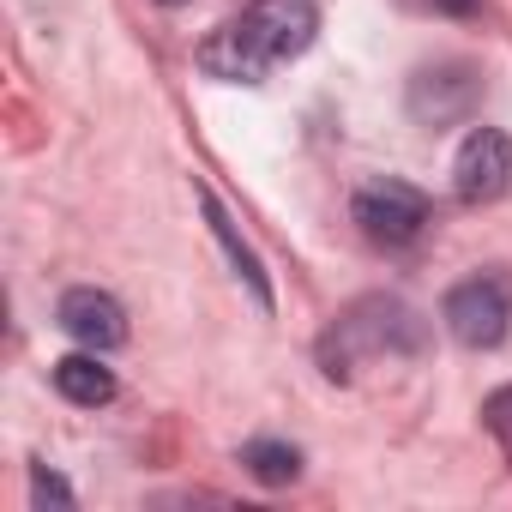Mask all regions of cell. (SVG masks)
<instances>
[{
	"label": "cell",
	"instance_id": "6da1fadb",
	"mask_svg": "<svg viewBox=\"0 0 512 512\" xmlns=\"http://www.w3.org/2000/svg\"><path fill=\"white\" fill-rule=\"evenodd\" d=\"M320 37V7L314 0H247L235 19H223L199 43V73L223 85H266L272 67L296 61Z\"/></svg>",
	"mask_w": 512,
	"mask_h": 512
},
{
	"label": "cell",
	"instance_id": "7a4b0ae2",
	"mask_svg": "<svg viewBox=\"0 0 512 512\" xmlns=\"http://www.w3.org/2000/svg\"><path fill=\"white\" fill-rule=\"evenodd\" d=\"M422 344H428L422 314H416L410 302H398V296L380 290V296H356V302L320 332L314 356H320L326 380H350L356 368L386 362V356H416Z\"/></svg>",
	"mask_w": 512,
	"mask_h": 512
},
{
	"label": "cell",
	"instance_id": "3957f363",
	"mask_svg": "<svg viewBox=\"0 0 512 512\" xmlns=\"http://www.w3.org/2000/svg\"><path fill=\"white\" fill-rule=\"evenodd\" d=\"M440 320H446L452 344H464V350H494V344H506V332H512V272H500V266L470 272L464 284L446 290Z\"/></svg>",
	"mask_w": 512,
	"mask_h": 512
},
{
	"label": "cell",
	"instance_id": "277c9868",
	"mask_svg": "<svg viewBox=\"0 0 512 512\" xmlns=\"http://www.w3.org/2000/svg\"><path fill=\"white\" fill-rule=\"evenodd\" d=\"M350 217H356V229H362L374 247H392V253H398V247L422 241V229L434 223V199H428L422 187H410V181L380 175V181H362V187H356Z\"/></svg>",
	"mask_w": 512,
	"mask_h": 512
},
{
	"label": "cell",
	"instance_id": "5b68a950",
	"mask_svg": "<svg viewBox=\"0 0 512 512\" xmlns=\"http://www.w3.org/2000/svg\"><path fill=\"white\" fill-rule=\"evenodd\" d=\"M476 103H482V67L476 61H434V67H416L410 85H404V109L428 133H446V127L470 121Z\"/></svg>",
	"mask_w": 512,
	"mask_h": 512
},
{
	"label": "cell",
	"instance_id": "8992f818",
	"mask_svg": "<svg viewBox=\"0 0 512 512\" xmlns=\"http://www.w3.org/2000/svg\"><path fill=\"white\" fill-rule=\"evenodd\" d=\"M512 187V133L506 127H470L452 157V193L458 205H494Z\"/></svg>",
	"mask_w": 512,
	"mask_h": 512
},
{
	"label": "cell",
	"instance_id": "52a82bcc",
	"mask_svg": "<svg viewBox=\"0 0 512 512\" xmlns=\"http://www.w3.org/2000/svg\"><path fill=\"white\" fill-rule=\"evenodd\" d=\"M55 320H61V332H67L73 344H85V350H97V356L127 344V308H121L109 290H97V284L67 290L61 308H55Z\"/></svg>",
	"mask_w": 512,
	"mask_h": 512
},
{
	"label": "cell",
	"instance_id": "ba28073f",
	"mask_svg": "<svg viewBox=\"0 0 512 512\" xmlns=\"http://www.w3.org/2000/svg\"><path fill=\"white\" fill-rule=\"evenodd\" d=\"M199 205H205V223H211V235H217V247L229 253V266H235V278L253 290V302H260L266 314H272V278H266V266H260V253H253L241 235H235V223H229V211L217 205V193L211 187H199Z\"/></svg>",
	"mask_w": 512,
	"mask_h": 512
},
{
	"label": "cell",
	"instance_id": "9c48e42d",
	"mask_svg": "<svg viewBox=\"0 0 512 512\" xmlns=\"http://www.w3.org/2000/svg\"><path fill=\"white\" fill-rule=\"evenodd\" d=\"M55 392L67 398V404H79V410H103V404H115V374L97 362V350L91 356H61L55 362Z\"/></svg>",
	"mask_w": 512,
	"mask_h": 512
},
{
	"label": "cell",
	"instance_id": "30bf717a",
	"mask_svg": "<svg viewBox=\"0 0 512 512\" xmlns=\"http://www.w3.org/2000/svg\"><path fill=\"white\" fill-rule=\"evenodd\" d=\"M241 470L260 488H290L302 476V446H290V440H247L241 446Z\"/></svg>",
	"mask_w": 512,
	"mask_h": 512
},
{
	"label": "cell",
	"instance_id": "8fae6325",
	"mask_svg": "<svg viewBox=\"0 0 512 512\" xmlns=\"http://www.w3.org/2000/svg\"><path fill=\"white\" fill-rule=\"evenodd\" d=\"M482 428L512 452V380H506V386H494V392L482 398Z\"/></svg>",
	"mask_w": 512,
	"mask_h": 512
},
{
	"label": "cell",
	"instance_id": "7c38bea8",
	"mask_svg": "<svg viewBox=\"0 0 512 512\" xmlns=\"http://www.w3.org/2000/svg\"><path fill=\"white\" fill-rule=\"evenodd\" d=\"M31 500H37V506H49V500H55V506H73V488H67L55 470L37 464V470H31Z\"/></svg>",
	"mask_w": 512,
	"mask_h": 512
},
{
	"label": "cell",
	"instance_id": "4fadbf2b",
	"mask_svg": "<svg viewBox=\"0 0 512 512\" xmlns=\"http://www.w3.org/2000/svg\"><path fill=\"white\" fill-rule=\"evenodd\" d=\"M428 7H440V13H482V0H428Z\"/></svg>",
	"mask_w": 512,
	"mask_h": 512
},
{
	"label": "cell",
	"instance_id": "5bb4252c",
	"mask_svg": "<svg viewBox=\"0 0 512 512\" xmlns=\"http://www.w3.org/2000/svg\"><path fill=\"white\" fill-rule=\"evenodd\" d=\"M157 7H193V0H157Z\"/></svg>",
	"mask_w": 512,
	"mask_h": 512
}]
</instances>
